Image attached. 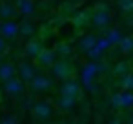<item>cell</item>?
<instances>
[{
	"label": "cell",
	"mask_w": 133,
	"mask_h": 124,
	"mask_svg": "<svg viewBox=\"0 0 133 124\" xmlns=\"http://www.w3.org/2000/svg\"><path fill=\"white\" fill-rule=\"evenodd\" d=\"M98 71H106V66H100V64L89 62V64H86V66L82 68V71H80L82 84H84L91 93H95V91H97V88H95L93 80H95V77H97V73H98Z\"/></svg>",
	"instance_id": "1"
},
{
	"label": "cell",
	"mask_w": 133,
	"mask_h": 124,
	"mask_svg": "<svg viewBox=\"0 0 133 124\" xmlns=\"http://www.w3.org/2000/svg\"><path fill=\"white\" fill-rule=\"evenodd\" d=\"M91 22L97 28H108L111 22V15H109V8L108 4H97L95 9L91 11Z\"/></svg>",
	"instance_id": "2"
},
{
	"label": "cell",
	"mask_w": 133,
	"mask_h": 124,
	"mask_svg": "<svg viewBox=\"0 0 133 124\" xmlns=\"http://www.w3.org/2000/svg\"><path fill=\"white\" fill-rule=\"evenodd\" d=\"M51 73H53V77L55 79H60V80H69V77H71V66H69V62H66V60H57L53 66H51Z\"/></svg>",
	"instance_id": "3"
},
{
	"label": "cell",
	"mask_w": 133,
	"mask_h": 124,
	"mask_svg": "<svg viewBox=\"0 0 133 124\" xmlns=\"http://www.w3.org/2000/svg\"><path fill=\"white\" fill-rule=\"evenodd\" d=\"M80 93H82V86L77 82V80H66L62 86H60V95L62 97H71V99H78L80 97Z\"/></svg>",
	"instance_id": "4"
},
{
	"label": "cell",
	"mask_w": 133,
	"mask_h": 124,
	"mask_svg": "<svg viewBox=\"0 0 133 124\" xmlns=\"http://www.w3.org/2000/svg\"><path fill=\"white\" fill-rule=\"evenodd\" d=\"M111 104H113V108H131V106H133V91L113 93Z\"/></svg>",
	"instance_id": "5"
},
{
	"label": "cell",
	"mask_w": 133,
	"mask_h": 124,
	"mask_svg": "<svg viewBox=\"0 0 133 124\" xmlns=\"http://www.w3.org/2000/svg\"><path fill=\"white\" fill-rule=\"evenodd\" d=\"M0 37L4 40H13L18 37V24H15L13 20H4L0 22Z\"/></svg>",
	"instance_id": "6"
},
{
	"label": "cell",
	"mask_w": 133,
	"mask_h": 124,
	"mask_svg": "<svg viewBox=\"0 0 133 124\" xmlns=\"http://www.w3.org/2000/svg\"><path fill=\"white\" fill-rule=\"evenodd\" d=\"M4 91L9 97H22L24 95V82L17 77L9 79L8 82H4Z\"/></svg>",
	"instance_id": "7"
},
{
	"label": "cell",
	"mask_w": 133,
	"mask_h": 124,
	"mask_svg": "<svg viewBox=\"0 0 133 124\" xmlns=\"http://www.w3.org/2000/svg\"><path fill=\"white\" fill-rule=\"evenodd\" d=\"M29 86L33 91H46V89L53 88V79L46 77V75H35V79L29 82Z\"/></svg>",
	"instance_id": "8"
},
{
	"label": "cell",
	"mask_w": 133,
	"mask_h": 124,
	"mask_svg": "<svg viewBox=\"0 0 133 124\" xmlns=\"http://www.w3.org/2000/svg\"><path fill=\"white\" fill-rule=\"evenodd\" d=\"M109 46H111V44L108 42V38H106V37H98V40H97V46H95L93 49H89L86 55H88L91 60H98V58L102 57V53H104V51H106Z\"/></svg>",
	"instance_id": "9"
},
{
	"label": "cell",
	"mask_w": 133,
	"mask_h": 124,
	"mask_svg": "<svg viewBox=\"0 0 133 124\" xmlns=\"http://www.w3.org/2000/svg\"><path fill=\"white\" fill-rule=\"evenodd\" d=\"M51 113H53V108H51L49 102H44V100L35 102V106H33V115H35L37 119H49Z\"/></svg>",
	"instance_id": "10"
},
{
	"label": "cell",
	"mask_w": 133,
	"mask_h": 124,
	"mask_svg": "<svg viewBox=\"0 0 133 124\" xmlns=\"http://www.w3.org/2000/svg\"><path fill=\"white\" fill-rule=\"evenodd\" d=\"M35 75H37V71H35V68L29 62H20V66H18V79L22 82H31L35 79Z\"/></svg>",
	"instance_id": "11"
},
{
	"label": "cell",
	"mask_w": 133,
	"mask_h": 124,
	"mask_svg": "<svg viewBox=\"0 0 133 124\" xmlns=\"http://www.w3.org/2000/svg\"><path fill=\"white\" fill-rule=\"evenodd\" d=\"M89 22H91V11H88V9L77 11L75 17H73V24H75V28H86Z\"/></svg>",
	"instance_id": "12"
},
{
	"label": "cell",
	"mask_w": 133,
	"mask_h": 124,
	"mask_svg": "<svg viewBox=\"0 0 133 124\" xmlns=\"http://www.w3.org/2000/svg\"><path fill=\"white\" fill-rule=\"evenodd\" d=\"M24 49H26V55H28V57H31V58H37L44 48H42L40 40H37V38H31V40H28V42H26V48H24Z\"/></svg>",
	"instance_id": "13"
},
{
	"label": "cell",
	"mask_w": 133,
	"mask_h": 124,
	"mask_svg": "<svg viewBox=\"0 0 133 124\" xmlns=\"http://www.w3.org/2000/svg\"><path fill=\"white\" fill-rule=\"evenodd\" d=\"M55 58H57V53L53 49H42L40 55L37 57V60L40 62V66H53L57 62Z\"/></svg>",
	"instance_id": "14"
},
{
	"label": "cell",
	"mask_w": 133,
	"mask_h": 124,
	"mask_svg": "<svg viewBox=\"0 0 133 124\" xmlns=\"http://www.w3.org/2000/svg\"><path fill=\"white\" fill-rule=\"evenodd\" d=\"M97 40H98V37H95V35H84V37L80 38V42H78V48H80L84 53H88L89 49H93V48L97 46Z\"/></svg>",
	"instance_id": "15"
},
{
	"label": "cell",
	"mask_w": 133,
	"mask_h": 124,
	"mask_svg": "<svg viewBox=\"0 0 133 124\" xmlns=\"http://www.w3.org/2000/svg\"><path fill=\"white\" fill-rule=\"evenodd\" d=\"M15 66L9 64V62H4V64H0V80L2 82H8L9 79L15 77Z\"/></svg>",
	"instance_id": "16"
},
{
	"label": "cell",
	"mask_w": 133,
	"mask_h": 124,
	"mask_svg": "<svg viewBox=\"0 0 133 124\" xmlns=\"http://www.w3.org/2000/svg\"><path fill=\"white\" fill-rule=\"evenodd\" d=\"M15 15H17V9H15V6L11 2H2L0 4V18L2 20H9Z\"/></svg>",
	"instance_id": "17"
},
{
	"label": "cell",
	"mask_w": 133,
	"mask_h": 124,
	"mask_svg": "<svg viewBox=\"0 0 133 124\" xmlns=\"http://www.w3.org/2000/svg\"><path fill=\"white\" fill-rule=\"evenodd\" d=\"M37 33V28L31 24V22H22L20 26H18V37H24V38H31L33 35Z\"/></svg>",
	"instance_id": "18"
},
{
	"label": "cell",
	"mask_w": 133,
	"mask_h": 124,
	"mask_svg": "<svg viewBox=\"0 0 133 124\" xmlns=\"http://www.w3.org/2000/svg\"><path fill=\"white\" fill-rule=\"evenodd\" d=\"M33 9H35V4L31 0H17V11L29 15V13H33Z\"/></svg>",
	"instance_id": "19"
},
{
	"label": "cell",
	"mask_w": 133,
	"mask_h": 124,
	"mask_svg": "<svg viewBox=\"0 0 133 124\" xmlns=\"http://www.w3.org/2000/svg\"><path fill=\"white\" fill-rule=\"evenodd\" d=\"M75 102H77L75 99H71V97H62V95H60L58 100H57V106H58L60 109H64V111H69V109L75 106Z\"/></svg>",
	"instance_id": "20"
},
{
	"label": "cell",
	"mask_w": 133,
	"mask_h": 124,
	"mask_svg": "<svg viewBox=\"0 0 133 124\" xmlns=\"http://www.w3.org/2000/svg\"><path fill=\"white\" fill-rule=\"evenodd\" d=\"M118 49L122 53H133V37H122L118 42Z\"/></svg>",
	"instance_id": "21"
},
{
	"label": "cell",
	"mask_w": 133,
	"mask_h": 124,
	"mask_svg": "<svg viewBox=\"0 0 133 124\" xmlns=\"http://www.w3.org/2000/svg\"><path fill=\"white\" fill-rule=\"evenodd\" d=\"M113 73L118 75V77H126V75L129 73V64H128V62H118V64H115Z\"/></svg>",
	"instance_id": "22"
},
{
	"label": "cell",
	"mask_w": 133,
	"mask_h": 124,
	"mask_svg": "<svg viewBox=\"0 0 133 124\" xmlns=\"http://www.w3.org/2000/svg\"><path fill=\"white\" fill-rule=\"evenodd\" d=\"M106 38H108L109 44H118V42L122 40V33H120L118 29H109L108 35H106Z\"/></svg>",
	"instance_id": "23"
},
{
	"label": "cell",
	"mask_w": 133,
	"mask_h": 124,
	"mask_svg": "<svg viewBox=\"0 0 133 124\" xmlns=\"http://www.w3.org/2000/svg\"><path fill=\"white\" fill-rule=\"evenodd\" d=\"M55 49H57L55 53H57V55H60V57H69V55H71V51H73V49H71V46H69V44H66V42L57 44V48H55Z\"/></svg>",
	"instance_id": "24"
},
{
	"label": "cell",
	"mask_w": 133,
	"mask_h": 124,
	"mask_svg": "<svg viewBox=\"0 0 133 124\" xmlns=\"http://www.w3.org/2000/svg\"><path fill=\"white\" fill-rule=\"evenodd\" d=\"M120 86H122V91H133V75L128 73L126 77H122Z\"/></svg>",
	"instance_id": "25"
},
{
	"label": "cell",
	"mask_w": 133,
	"mask_h": 124,
	"mask_svg": "<svg viewBox=\"0 0 133 124\" xmlns=\"http://www.w3.org/2000/svg\"><path fill=\"white\" fill-rule=\"evenodd\" d=\"M118 9L124 13H131L133 11V0H118Z\"/></svg>",
	"instance_id": "26"
},
{
	"label": "cell",
	"mask_w": 133,
	"mask_h": 124,
	"mask_svg": "<svg viewBox=\"0 0 133 124\" xmlns=\"http://www.w3.org/2000/svg\"><path fill=\"white\" fill-rule=\"evenodd\" d=\"M0 124H18V119L17 115H6L0 119Z\"/></svg>",
	"instance_id": "27"
},
{
	"label": "cell",
	"mask_w": 133,
	"mask_h": 124,
	"mask_svg": "<svg viewBox=\"0 0 133 124\" xmlns=\"http://www.w3.org/2000/svg\"><path fill=\"white\" fill-rule=\"evenodd\" d=\"M8 51V44H6V40L0 37V53H6Z\"/></svg>",
	"instance_id": "28"
},
{
	"label": "cell",
	"mask_w": 133,
	"mask_h": 124,
	"mask_svg": "<svg viewBox=\"0 0 133 124\" xmlns=\"http://www.w3.org/2000/svg\"><path fill=\"white\" fill-rule=\"evenodd\" d=\"M109 124H122V122H120V119H113Z\"/></svg>",
	"instance_id": "29"
},
{
	"label": "cell",
	"mask_w": 133,
	"mask_h": 124,
	"mask_svg": "<svg viewBox=\"0 0 133 124\" xmlns=\"http://www.w3.org/2000/svg\"><path fill=\"white\" fill-rule=\"evenodd\" d=\"M129 124H133V115H131V117H129Z\"/></svg>",
	"instance_id": "30"
},
{
	"label": "cell",
	"mask_w": 133,
	"mask_h": 124,
	"mask_svg": "<svg viewBox=\"0 0 133 124\" xmlns=\"http://www.w3.org/2000/svg\"><path fill=\"white\" fill-rule=\"evenodd\" d=\"M69 2H75V4H77V2H80V0H69Z\"/></svg>",
	"instance_id": "31"
},
{
	"label": "cell",
	"mask_w": 133,
	"mask_h": 124,
	"mask_svg": "<svg viewBox=\"0 0 133 124\" xmlns=\"http://www.w3.org/2000/svg\"><path fill=\"white\" fill-rule=\"evenodd\" d=\"M64 124H68V122H64Z\"/></svg>",
	"instance_id": "32"
}]
</instances>
